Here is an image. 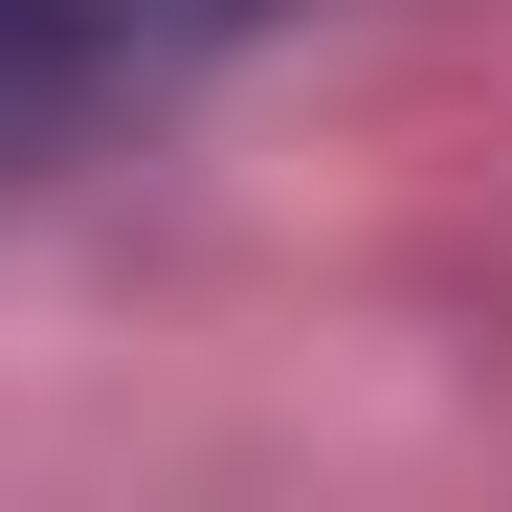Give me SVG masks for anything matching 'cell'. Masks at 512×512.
<instances>
[{"label":"cell","instance_id":"6da1fadb","mask_svg":"<svg viewBox=\"0 0 512 512\" xmlns=\"http://www.w3.org/2000/svg\"><path fill=\"white\" fill-rule=\"evenodd\" d=\"M112 67H134V0H0V156H23V134H67Z\"/></svg>","mask_w":512,"mask_h":512}]
</instances>
